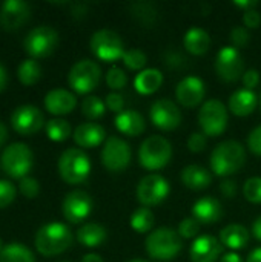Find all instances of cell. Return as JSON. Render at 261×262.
<instances>
[{
  "label": "cell",
  "instance_id": "18",
  "mask_svg": "<svg viewBox=\"0 0 261 262\" xmlns=\"http://www.w3.org/2000/svg\"><path fill=\"white\" fill-rule=\"evenodd\" d=\"M206 95V88L202 78L195 75H188L185 77L175 89V97L177 101L185 106V107H197Z\"/></svg>",
  "mask_w": 261,
  "mask_h": 262
},
{
  "label": "cell",
  "instance_id": "12",
  "mask_svg": "<svg viewBox=\"0 0 261 262\" xmlns=\"http://www.w3.org/2000/svg\"><path fill=\"white\" fill-rule=\"evenodd\" d=\"M171 192L169 183L158 173L143 177L137 186V200L143 207H154L162 204Z\"/></svg>",
  "mask_w": 261,
  "mask_h": 262
},
{
  "label": "cell",
  "instance_id": "40",
  "mask_svg": "<svg viewBox=\"0 0 261 262\" xmlns=\"http://www.w3.org/2000/svg\"><path fill=\"white\" fill-rule=\"evenodd\" d=\"M231 41L234 48H245L251 41V32L245 26H235L231 31Z\"/></svg>",
  "mask_w": 261,
  "mask_h": 262
},
{
  "label": "cell",
  "instance_id": "42",
  "mask_svg": "<svg viewBox=\"0 0 261 262\" xmlns=\"http://www.w3.org/2000/svg\"><path fill=\"white\" fill-rule=\"evenodd\" d=\"M208 146V137L203 132H194L188 138V149L194 154L203 152Z\"/></svg>",
  "mask_w": 261,
  "mask_h": 262
},
{
  "label": "cell",
  "instance_id": "47",
  "mask_svg": "<svg viewBox=\"0 0 261 262\" xmlns=\"http://www.w3.org/2000/svg\"><path fill=\"white\" fill-rule=\"evenodd\" d=\"M261 23V14L257 9H249L243 12V25L248 29H255Z\"/></svg>",
  "mask_w": 261,
  "mask_h": 262
},
{
  "label": "cell",
  "instance_id": "34",
  "mask_svg": "<svg viewBox=\"0 0 261 262\" xmlns=\"http://www.w3.org/2000/svg\"><path fill=\"white\" fill-rule=\"evenodd\" d=\"M71 132V124L63 118H52L46 123V135L52 141H65L69 138Z\"/></svg>",
  "mask_w": 261,
  "mask_h": 262
},
{
  "label": "cell",
  "instance_id": "28",
  "mask_svg": "<svg viewBox=\"0 0 261 262\" xmlns=\"http://www.w3.org/2000/svg\"><path fill=\"white\" fill-rule=\"evenodd\" d=\"M162 84H163V74L155 68L143 69L134 78V88L142 95H151L157 92L162 88Z\"/></svg>",
  "mask_w": 261,
  "mask_h": 262
},
{
  "label": "cell",
  "instance_id": "2",
  "mask_svg": "<svg viewBox=\"0 0 261 262\" xmlns=\"http://www.w3.org/2000/svg\"><path fill=\"white\" fill-rule=\"evenodd\" d=\"M72 241V232L62 223H48L35 233V249L43 256H55L63 253L71 247Z\"/></svg>",
  "mask_w": 261,
  "mask_h": 262
},
{
  "label": "cell",
  "instance_id": "33",
  "mask_svg": "<svg viewBox=\"0 0 261 262\" xmlns=\"http://www.w3.org/2000/svg\"><path fill=\"white\" fill-rule=\"evenodd\" d=\"M155 223V216L152 213V210L149 207H140L137 209L132 216H131V227L137 232V233H148L152 230Z\"/></svg>",
  "mask_w": 261,
  "mask_h": 262
},
{
  "label": "cell",
  "instance_id": "46",
  "mask_svg": "<svg viewBox=\"0 0 261 262\" xmlns=\"http://www.w3.org/2000/svg\"><path fill=\"white\" fill-rule=\"evenodd\" d=\"M242 81H243L245 89L252 91V89H255V88L258 86V83H260V72H258L257 69H248V71H245V74H243V77H242Z\"/></svg>",
  "mask_w": 261,
  "mask_h": 262
},
{
  "label": "cell",
  "instance_id": "14",
  "mask_svg": "<svg viewBox=\"0 0 261 262\" xmlns=\"http://www.w3.org/2000/svg\"><path fill=\"white\" fill-rule=\"evenodd\" d=\"M149 117H151L152 124L165 132H171L177 129L182 123V111L169 98L155 100L151 104Z\"/></svg>",
  "mask_w": 261,
  "mask_h": 262
},
{
  "label": "cell",
  "instance_id": "3",
  "mask_svg": "<svg viewBox=\"0 0 261 262\" xmlns=\"http://www.w3.org/2000/svg\"><path fill=\"white\" fill-rule=\"evenodd\" d=\"M146 253L155 261H171L183 249V241L174 229L160 227L151 232L145 241Z\"/></svg>",
  "mask_w": 261,
  "mask_h": 262
},
{
  "label": "cell",
  "instance_id": "52",
  "mask_svg": "<svg viewBox=\"0 0 261 262\" xmlns=\"http://www.w3.org/2000/svg\"><path fill=\"white\" fill-rule=\"evenodd\" d=\"M252 233H254L255 239L261 241V216H258V218L254 221V224H252Z\"/></svg>",
  "mask_w": 261,
  "mask_h": 262
},
{
  "label": "cell",
  "instance_id": "56",
  "mask_svg": "<svg viewBox=\"0 0 261 262\" xmlns=\"http://www.w3.org/2000/svg\"><path fill=\"white\" fill-rule=\"evenodd\" d=\"M129 262H155V261H146V259H140V258H135V259H131Z\"/></svg>",
  "mask_w": 261,
  "mask_h": 262
},
{
  "label": "cell",
  "instance_id": "7",
  "mask_svg": "<svg viewBox=\"0 0 261 262\" xmlns=\"http://www.w3.org/2000/svg\"><path fill=\"white\" fill-rule=\"evenodd\" d=\"M228 109L215 98L205 101L198 111V124L206 137H218L228 127Z\"/></svg>",
  "mask_w": 261,
  "mask_h": 262
},
{
  "label": "cell",
  "instance_id": "30",
  "mask_svg": "<svg viewBox=\"0 0 261 262\" xmlns=\"http://www.w3.org/2000/svg\"><path fill=\"white\" fill-rule=\"evenodd\" d=\"M129 12L143 26H154L158 15L155 5L151 2H134L129 6Z\"/></svg>",
  "mask_w": 261,
  "mask_h": 262
},
{
  "label": "cell",
  "instance_id": "58",
  "mask_svg": "<svg viewBox=\"0 0 261 262\" xmlns=\"http://www.w3.org/2000/svg\"><path fill=\"white\" fill-rule=\"evenodd\" d=\"M260 106H261V95H260Z\"/></svg>",
  "mask_w": 261,
  "mask_h": 262
},
{
  "label": "cell",
  "instance_id": "36",
  "mask_svg": "<svg viewBox=\"0 0 261 262\" xmlns=\"http://www.w3.org/2000/svg\"><path fill=\"white\" fill-rule=\"evenodd\" d=\"M123 63L128 69L131 71H143V68L146 66V61H148V57L146 54L138 49V48H132V49H126L125 54H123Z\"/></svg>",
  "mask_w": 261,
  "mask_h": 262
},
{
  "label": "cell",
  "instance_id": "48",
  "mask_svg": "<svg viewBox=\"0 0 261 262\" xmlns=\"http://www.w3.org/2000/svg\"><path fill=\"white\" fill-rule=\"evenodd\" d=\"M220 192H222V195L225 196V198H234L235 195H237V183L235 181H232V180H223L222 183H220Z\"/></svg>",
  "mask_w": 261,
  "mask_h": 262
},
{
  "label": "cell",
  "instance_id": "13",
  "mask_svg": "<svg viewBox=\"0 0 261 262\" xmlns=\"http://www.w3.org/2000/svg\"><path fill=\"white\" fill-rule=\"evenodd\" d=\"M215 72L226 83L238 81L245 74V61L240 51L234 46H223L215 57Z\"/></svg>",
  "mask_w": 261,
  "mask_h": 262
},
{
  "label": "cell",
  "instance_id": "55",
  "mask_svg": "<svg viewBox=\"0 0 261 262\" xmlns=\"http://www.w3.org/2000/svg\"><path fill=\"white\" fill-rule=\"evenodd\" d=\"M6 137H8V130H6V126L0 121V146L5 143V140H6Z\"/></svg>",
  "mask_w": 261,
  "mask_h": 262
},
{
  "label": "cell",
  "instance_id": "31",
  "mask_svg": "<svg viewBox=\"0 0 261 262\" xmlns=\"http://www.w3.org/2000/svg\"><path fill=\"white\" fill-rule=\"evenodd\" d=\"M0 262H35V258L25 244L11 243L0 252Z\"/></svg>",
  "mask_w": 261,
  "mask_h": 262
},
{
  "label": "cell",
  "instance_id": "43",
  "mask_svg": "<svg viewBox=\"0 0 261 262\" xmlns=\"http://www.w3.org/2000/svg\"><path fill=\"white\" fill-rule=\"evenodd\" d=\"M20 192L26 198H35L40 192V184L37 180H34L31 177H25L20 180Z\"/></svg>",
  "mask_w": 261,
  "mask_h": 262
},
{
  "label": "cell",
  "instance_id": "27",
  "mask_svg": "<svg viewBox=\"0 0 261 262\" xmlns=\"http://www.w3.org/2000/svg\"><path fill=\"white\" fill-rule=\"evenodd\" d=\"M220 243L231 250H242L249 244V232L240 224H229L220 232Z\"/></svg>",
  "mask_w": 261,
  "mask_h": 262
},
{
  "label": "cell",
  "instance_id": "37",
  "mask_svg": "<svg viewBox=\"0 0 261 262\" xmlns=\"http://www.w3.org/2000/svg\"><path fill=\"white\" fill-rule=\"evenodd\" d=\"M243 195L245 198L252 204H261V178L252 177L246 180L243 186Z\"/></svg>",
  "mask_w": 261,
  "mask_h": 262
},
{
  "label": "cell",
  "instance_id": "45",
  "mask_svg": "<svg viewBox=\"0 0 261 262\" xmlns=\"http://www.w3.org/2000/svg\"><path fill=\"white\" fill-rule=\"evenodd\" d=\"M248 147L252 154L261 157V126H257L248 137Z\"/></svg>",
  "mask_w": 261,
  "mask_h": 262
},
{
  "label": "cell",
  "instance_id": "21",
  "mask_svg": "<svg viewBox=\"0 0 261 262\" xmlns=\"http://www.w3.org/2000/svg\"><path fill=\"white\" fill-rule=\"evenodd\" d=\"M77 98L66 89H52L45 97V107L52 115H66L74 111Z\"/></svg>",
  "mask_w": 261,
  "mask_h": 262
},
{
  "label": "cell",
  "instance_id": "51",
  "mask_svg": "<svg viewBox=\"0 0 261 262\" xmlns=\"http://www.w3.org/2000/svg\"><path fill=\"white\" fill-rule=\"evenodd\" d=\"M6 83H8V72H6L5 66L0 63V92L6 88Z\"/></svg>",
  "mask_w": 261,
  "mask_h": 262
},
{
  "label": "cell",
  "instance_id": "15",
  "mask_svg": "<svg viewBox=\"0 0 261 262\" xmlns=\"http://www.w3.org/2000/svg\"><path fill=\"white\" fill-rule=\"evenodd\" d=\"M11 124L15 132L28 137V135L37 134L45 126V117L37 106L23 104V106H18L12 112Z\"/></svg>",
  "mask_w": 261,
  "mask_h": 262
},
{
  "label": "cell",
  "instance_id": "11",
  "mask_svg": "<svg viewBox=\"0 0 261 262\" xmlns=\"http://www.w3.org/2000/svg\"><path fill=\"white\" fill-rule=\"evenodd\" d=\"M131 160H132V150L128 141L114 135L106 138L102 149V163L109 172L114 173L123 172L131 164Z\"/></svg>",
  "mask_w": 261,
  "mask_h": 262
},
{
  "label": "cell",
  "instance_id": "10",
  "mask_svg": "<svg viewBox=\"0 0 261 262\" xmlns=\"http://www.w3.org/2000/svg\"><path fill=\"white\" fill-rule=\"evenodd\" d=\"M25 51L34 58H43L51 55L58 45V32L46 25L37 26L25 37Z\"/></svg>",
  "mask_w": 261,
  "mask_h": 262
},
{
  "label": "cell",
  "instance_id": "54",
  "mask_svg": "<svg viewBox=\"0 0 261 262\" xmlns=\"http://www.w3.org/2000/svg\"><path fill=\"white\" fill-rule=\"evenodd\" d=\"M82 262H103V259H102V256L97 255V253H88V255L83 256Z\"/></svg>",
  "mask_w": 261,
  "mask_h": 262
},
{
  "label": "cell",
  "instance_id": "59",
  "mask_svg": "<svg viewBox=\"0 0 261 262\" xmlns=\"http://www.w3.org/2000/svg\"><path fill=\"white\" fill-rule=\"evenodd\" d=\"M63 262H66V261H63Z\"/></svg>",
  "mask_w": 261,
  "mask_h": 262
},
{
  "label": "cell",
  "instance_id": "20",
  "mask_svg": "<svg viewBox=\"0 0 261 262\" xmlns=\"http://www.w3.org/2000/svg\"><path fill=\"white\" fill-rule=\"evenodd\" d=\"M192 216L200 224H215L223 216V207L218 200L212 196H203L194 203Z\"/></svg>",
  "mask_w": 261,
  "mask_h": 262
},
{
  "label": "cell",
  "instance_id": "17",
  "mask_svg": "<svg viewBox=\"0 0 261 262\" xmlns=\"http://www.w3.org/2000/svg\"><path fill=\"white\" fill-rule=\"evenodd\" d=\"M31 15V6L25 0H6L0 8V26L14 31L23 26Z\"/></svg>",
  "mask_w": 261,
  "mask_h": 262
},
{
  "label": "cell",
  "instance_id": "9",
  "mask_svg": "<svg viewBox=\"0 0 261 262\" xmlns=\"http://www.w3.org/2000/svg\"><path fill=\"white\" fill-rule=\"evenodd\" d=\"M102 80V68L98 63L89 58H83L77 61L69 74L68 83L77 94H89L92 92Z\"/></svg>",
  "mask_w": 261,
  "mask_h": 262
},
{
  "label": "cell",
  "instance_id": "38",
  "mask_svg": "<svg viewBox=\"0 0 261 262\" xmlns=\"http://www.w3.org/2000/svg\"><path fill=\"white\" fill-rule=\"evenodd\" d=\"M200 223L194 218V216H189V218H185L182 220V223L178 224V235L182 239H195L198 238L200 235Z\"/></svg>",
  "mask_w": 261,
  "mask_h": 262
},
{
  "label": "cell",
  "instance_id": "22",
  "mask_svg": "<svg viewBox=\"0 0 261 262\" xmlns=\"http://www.w3.org/2000/svg\"><path fill=\"white\" fill-rule=\"evenodd\" d=\"M72 137L77 146L85 147V149H92V147L100 146L105 141L106 132L103 126L97 123H82L75 127Z\"/></svg>",
  "mask_w": 261,
  "mask_h": 262
},
{
  "label": "cell",
  "instance_id": "8",
  "mask_svg": "<svg viewBox=\"0 0 261 262\" xmlns=\"http://www.w3.org/2000/svg\"><path fill=\"white\" fill-rule=\"evenodd\" d=\"M92 54L106 63L117 61L123 58L125 54V45L122 37L111 29H98L92 34L89 41Z\"/></svg>",
  "mask_w": 261,
  "mask_h": 262
},
{
  "label": "cell",
  "instance_id": "23",
  "mask_svg": "<svg viewBox=\"0 0 261 262\" xmlns=\"http://www.w3.org/2000/svg\"><path fill=\"white\" fill-rule=\"evenodd\" d=\"M115 127L123 135L138 137V135H142L145 132L146 121H145V118H143V115L140 112L128 109V111H123V112L117 114V117H115Z\"/></svg>",
  "mask_w": 261,
  "mask_h": 262
},
{
  "label": "cell",
  "instance_id": "1",
  "mask_svg": "<svg viewBox=\"0 0 261 262\" xmlns=\"http://www.w3.org/2000/svg\"><path fill=\"white\" fill-rule=\"evenodd\" d=\"M246 161V150L242 143L226 140L217 144L211 154V170L217 177H231L237 173Z\"/></svg>",
  "mask_w": 261,
  "mask_h": 262
},
{
  "label": "cell",
  "instance_id": "16",
  "mask_svg": "<svg viewBox=\"0 0 261 262\" xmlns=\"http://www.w3.org/2000/svg\"><path fill=\"white\" fill-rule=\"evenodd\" d=\"M62 210L66 221L72 224H78L91 215L92 198L85 190H72L65 196Z\"/></svg>",
  "mask_w": 261,
  "mask_h": 262
},
{
  "label": "cell",
  "instance_id": "19",
  "mask_svg": "<svg viewBox=\"0 0 261 262\" xmlns=\"http://www.w3.org/2000/svg\"><path fill=\"white\" fill-rule=\"evenodd\" d=\"M222 250L220 239L212 235H200L189 249V258L192 262H217L222 258Z\"/></svg>",
  "mask_w": 261,
  "mask_h": 262
},
{
  "label": "cell",
  "instance_id": "57",
  "mask_svg": "<svg viewBox=\"0 0 261 262\" xmlns=\"http://www.w3.org/2000/svg\"><path fill=\"white\" fill-rule=\"evenodd\" d=\"M3 247H5V246H3V241H2V238H0V252L3 250Z\"/></svg>",
  "mask_w": 261,
  "mask_h": 262
},
{
  "label": "cell",
  "instance_id": "39",
  "mask_svg": "<svg viewBox=\"0 0 261 262\" xmlns=\"http://www.w3.org/2000/svg\"><path fill=\"white\" fill-rule=\"evenodd\" d=\"M128 83V77L125 74V71L118 66H112L108 69L106 72V84L114 89V91H120L126 86Z\"/></svg>",
  "mask_w": 261,
  "mask_h": 262
},
{
  "label": "cell",
  "instance_id": "29",
  "mask_svg": "<svg viewBox=\"0 0 261 262\" xmlns=\"http://www.w3.org/2000/svg\"><path fill=\"white\" fill-rule=\"evenodd\" d=\"M108 232L103 226L97 223H86L77 230V241L89 249L100 247L106 241Z\"/></svg>",
  "mask_w": 261,
  "mask_h": 262
},
{
  "label": "cell",
  "instance_id": "32",
  "mask_svg": "<svg viewBox=\"0 0 261 262\" xmlns=\"http://www.w3.org/2000/svg\"><path fill=\"white\" fill-rule=\"evenodd\" d=\"M17 77L25 86L35 84L42 77V68L34 58L23 60L17 68Z\"/></svg>",
  "mask_w": 261,
  "mask_h": 262
},
{
  "label": "cell",
  "instance_id": "6",
  "mask_svg": "<svg viewBox=\"0 0 261 262\" xmlns=\"http://www.w3.org/2000/svg\"><path fill=\"white\" fill-rule=\"evenodd\" d=\"M2 169L11 178H25L34 164L32 150L25 143H12L9 144L0 158Z\"/></svg>",
  "mask_w": 261,
  "mask_h": 262
},
{
  "label": "cell",
  "instance_id": "25",
  "mask_svg": "<svg viewBox=\"0 0 261 262\" xmlns=\"http://www.w3.org/2000/svg\"><path fill=\"white\" fill-rule=\"evenodd\" d=\"M182 183L188 187V189H192V190H203L206 187L211 186L212 183V175L211 172L203 167V166H197V164H191V166H186L183 170H182Z\"/></svg>",
  "mask_w": 261,
  "mask_h": 262
},
{
  "label": "cell",
  "instance_id": "26",
  "mask_svg": "<svg viewBox=\"0 0 261 262\" xmlns=\"http://www.w3.org/2000/svg\"><path fill=\"white\" fill-rule=\"evenodd\" d=\"M211 45L212 41H211L209 34L202 28L188 29L183 37V46L192 55H205L209 51Z\"/></svg>",
  "mask_w": 261,
  "mask_h": 262
},
{
  "label": "cell",
  "instance_id": "44",
  "mask_svg": "<svg viewBox=\"0 0 261 262\" xmlns=\"http://www.w3.org/2000/svg\"><path fill=\"white\" fill-rule=\"evenodd\" d=\"M106 107L115 114H120L125 111V97L118 92H111L106 95V101H105Z\"/></svg>",
  "mask_w": 261,
  "mask_h": 262
},
{
  "label": "cell",
  "instance_id": "53",
  "mask_svg": "<svg viewBox=\"0 0 261 262\" xmlns=\"http://www.w3.org/2000/svg\"><path fill=\"white\" fill-rule=\"evenodd\" d=\"M246 262H261V247H257L254 249L249 256H248V261Z\"/></svg>",
  "mask_w": 261,
  "mask_h": 262
},
{
  "label": "cell",
  "instance_id": "5",
  "mask_svg": "<svg viewBox=\"0 0 261 262\" xmlns=\"http://www.w3.org/2000/svg\"><path fill=\"white\" fill-rule=\"evenodd\" d=\"M172 158V146L162 135L148 137L138 149V161L146 170H160Z\"/></svg>",
  "mask_w": 261,
  "mask_h": 262
},
{
  "label": "cell",
  "instance_id": "4",
  "mask_svg": "<svg viewBox=\"0 0 261 262\" xmlns=\"http://www.w3.org/2000/svg\"><path fill=\"white\" fill-rule=\"evenodd\" d=\"M58 173L68 184H82L91 173V160L82 149L69 147L58 158Z\"/></svg>",
  "mask_w": 261,
  "mask_h": 262
},
{
  "label": "cell",
  "instance_id": "50",
  "mask_svg": "<svg viewBox=\"0 0 261 262\" xmlns=\"http://www.w3.org/2000/svg\"><path fill=\"white\" fill-rule=\"evenodd\" d=\"M220 262H245L243 258L235 253V252H229V253H225L222 258H220Z\"/></svg>",
  "mask_w": 261,
  "mask_h": 262
},
{
  "label": "cell",
  "instance_id": "24",
  "mask_svg": "<svg viewBox=\"0 0 261 262\" xmlns=\"http://www.w3.org/2000/svg\"><path fill=\"white\" fill-rule=\"evenodd\" d=\"M258 106V97L254 91L249 89H238L229 98V111L237 117H248L251 115Z\"/></svg>",
  "mask_w": 261,
  "mask_h": 262
},
{
  "label": "cell",
  "instance_id": "35",
  "mask_svg": "<svg viewBox=\"0 0 261 262\" xmlns=\"http://www.w3.org/2000/svg\"><path fill=\"white\" fill-rule=\"evenodd\" d=\"M106 112V104L102 98L95 95H88L82 101V114L89 118V120H97L102 118Z\"/></svg>",
  "mask_w": 261,
  "mask_h": 262
},
{
  "label": "cell",
  "instance_id": "41",
  "mask_svg": "<svg viewBox=\"0 0 261 262\" xmlns=\"http://www.w3.org/2000/svg\"><path fill=\"white\" fill-rule=\"evenodd\" d=\"M15 198V187L6 180H0V209L9 206Z\"/></svg>",
  "mask_w": 261,
  "mask_h": 262
},
{
  "label": "cell",
  "instance_id": "49",
  "mask_svg": "<svg viewBox=\"0 0 261 262\" xmlns=\"http://www.w3.org/2000/svg\"><path fill=\"white\" fill-rule=\"evenodd\" d=\"M234 5L237 8H242L243 12H245V11H249V9H255L258 6V2H255V0H235Z\"/></svg>",
  "mask_w": 261,
  "mask_h": 262
}]
</instances>
